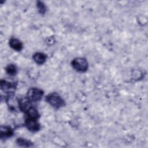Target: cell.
<instances>
[{
	"mask_svg": "<svg viewBox=\"0 0 148 148\" xmlns=\"http://www.w3.org/2000/svg\"><path fill=\"white\" fill-rule=\"evenodd\" d=\"M45 99L47 103L55 109H59L65 105L64 99L57 92H52L48 94Z\"/></svg>",
	"mask_w": 148,
	"mask_h": 148,
	"instance_id": "6da1fadb",
	"label": "cell"
},
{
	"mask_svg": "<svg viewBox=\"0 0 148 148\" xmlns=\"http://www.w3.org/2000/svg\"><path fill=\"white\" fill-rule=\"evenodd\" d=\"M73 69L80 72H84L88 69V62L87 60L82 57H77L73 59L71 62Z\"/></svg>",
	"mask_w": 148,
	"mask_h": 148,
	"instance_id": "7a4b0ae2",
	"label": "cell"
},
{
	"mask_svg": "<svg viewBox=\"0 0 148 148\" xmlns=\"http://www.w3.org/2000/svg\"><path fill=\"white\" fill-rule=\"evenodd\" d=\"M43 95V91L38 88H31L28 90L27 94V98L33 102L40 101Z\"/></svg>",
	"mask_w": 148,
	"mask_h": 148,
	"instance_id": "3957f363",
	"label": "cell"
},
{
	"mask_svg": "<svg viewBox=\"0 0 148 148\" xmlns=\"http://www.w3.org/2000/svg\"><path fill=\"white\" fill-rule=\"evenodd\" d=\"M25 125L31 132H36L40 128V124L38 122L37 119L34 118L27 117L25 120Z\"/></svg>",
	"mask_w": 148,
	"mask_h": 148,
	"instance_id": "277c9868",
	"label": "cell"
},
{
	"mask_svg": "<svg viewBox=\"0 0 148 148\" xmlns=\"http://www.w3.org/2000/svg\"><path fill=\"white\" fill-rule=\"evenodd\" d=\"M16 87L14 83H11L6 80H1V88L2 91L9 94V95H12Z\"/></svg>",
	"mask_w": 148,
	"mask_h": 148,
	"instance_id": "5b68a950",
	"label": "cell"
},
{
	"mask_svg": "<svg viewBox=\"0 0 148 148\" xmlns=\"http://www.w3.org/2000/svg\"><path fill=\"white\" fill-rule=\"evenodd\" d=\"M13 135V130L8 126L1 125L0 128V138L1 139L11 137Z\"/></svg>",
	"mask_w": 148,
	"mask_h": 148,
	"instance_id": "8992f818",
	"label": "cell"
},
{
	"mask_svg": "<svg viewBox=\"0 0 148 148\" xmlns=\"http://www.w3.org/2000/svg\"><path fill=\"white\" fill-rule=\"evenodd\" d=\"M9 45L12 49L17 51L21 50L23 46L22 42L20 40L13 38L9 40Z\"/></svg>",
	"mask_w": 148,
	"mask_h": 148,
	"instance_id": "52a82bcc",
	"label": "cell"
},
{
	"mask_svg": "<svg viewBox=\"0 0 148 148\" xmlns=\"http://www.w3.org/2000/svg\"><path fill=\"white\" fill-rule=\"evenodd\" d=\"M32 58L36 64L39 65H42L45 62L47 58V56L45 54L43 53L37 52L33 55Z\"/></svg>",
	"mask_w": 148,
	"mask_h": 148,
	"instance_id": "ba28073f",
	"label": "cell"
},
{
	"mask_svg": "<svg viewBox=\"0 0 148 148\" xmlns=\"http://www.w3.org/2000/svg\"><path fill=\"white\" fill-rule=\"evenodd\" d=\"M27 117H30V118H34L38 119L39 117V114L36 108H35L34 106H32L25 113Z\"/></svg>",
	"mask_w": 148,
	"mask_h": 148,
	"instance_id": "9c48e42d",
	"label": "cell"
},
{
	"mask_svg": "<svg viewBox=\"0 0 148 148\" xmlns=\"http://www.w3.org/2000/svg\"><path fill=\"white\" fill-rule=\"evenodd\" d=\"M16 143L17 144L21 146V147H31L33 146V143L31 142L30 140L22 138H18L16 140Z\"/></svg>",
	"mask_w": 148,
	"mask_h": 148,
	"instance_id": "30bf717a",
	"label": "cell"
},
{
	"mask_svg": "<svg viewBox=\"0 0 148 148\" xmlns=\"http://www.w3.org/2000/svg\"><path fill=\"white\" fill-rule=\"evenodd\" d=\"M6 72L10 76H14L16 75L17 72V68L14 64H9L8 65L5 69Z\"/></svg>",
	"mask_w": 148,
	"mask_h": 148,
	"instance_id": "8fae6325",
	"label": "cell"
},
{
	"mask_svg": "<svg viewBox=\"0 0 148 148\" xmlns=\"http://www.w3.org/2000/svg\"><path fill=\"white\" fill-rule=\"evenodd\" d=\"M36 7L38 9L39 12L40 14H45L47 10V8L45 4L40 1H38L36 2Z\"/></svg>",
	"mask_w": 148,
	"mask_h": 148,
	"instance_id": "7c38bea8",
	"label": "cell"
}]
</instances>
